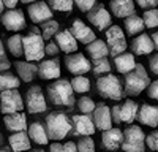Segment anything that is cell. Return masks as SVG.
Listing matches in <instances>:
<instances>
[{
    "label": "cell",
    "mask_w": 158,
    "mask_h": 152,
    "mask_svg": "<svg viewBox=\"0 0 158 152\" xmlns=\"http://www.w3.org/2000/svg\"><path fill=\"white\" fill-rule=\"evenodd\" d=\"M48 98L56 106L71 108L74 105V91L68 79H56L48 86Z\"/></svg>",
    "instance_id": "6da1fadb"
},
{
    "label": "cell",
    "mask_w": 158,
    "mask_h": 152,
    "mask_svg": "<svg viewBox=\"0 0 158 152\" xmlns=\"http://www.w3.org/2000/svg\"><path fill=\"white\" fill-rule=\"evenodd\" d=\"M44 127H46L49 139H54V141L63 139L65 136H68V133L73 130L71 119L65 112H60V111L49 112L46 116V125Z\"/></svg>",
    "instance_id": "7a4b0ae2"
},
{
    "label": "cell",
    "mask_w": 158,
    "mask_h": 152,
    "mask_svg": "<svg viewBox=\"0 0 158 152\" xmlns=\"http://www.w3.org/2000/svg\"><path fill=\"white\" fill-rule=\"evenodd\" d=\"M150 84V78L141 63H136V67L131 70L130 73L125 74V79H123V91L127 95L131 97H136L141 95Z\"/></svg>",
    "instance_id": "3957f363"
},
{
    "label": "cell",
    "mask_w": 158,
    "mask_h": 152,
    "mask_svg": "<svg viewBox=\"0 0 158 152\" xmlns=\"http://www.w3.org/2000/svg\"><path fill=\"white\" fill-rule=\"evenodd\" d=\"M97 91L100 97L106 98V100H115V101L122 100L125 95L122 81L112 73L100 74V78L97 79Z\"/></svg>",
    "instance_id": "277c9868"
},
{
    "label": "cell",
    "mask_w": 158,
    "mask_h": 152,
    "mask_svg": "<svg viewBox=\"0 0 158 152\" xmlns=\"http://www.w3.org/2000/svg\"><path fill=\"white\" fill-rule=\"evenodd\" d=\"M44 46V40L40 35L38 29H33L32 33L22 36V56H25L29 62H41L46 56Z\"/></svg>",
    "instance_id": "5b68a950"
},
{
    "label": "cell",
    "mask_w": 158,
    "mask_h": 152,
    "mask_svg": "<svg viewBox=\"0 0 158 152\" xmlns=\"http://www.w3.org/2000/svg\"><path fill=\"white\" fill-rule=\"evenodd\" d=\"M120 147L125 152H146V133L139 125L130 124L123 130V143Z\"/></svg>",
    "instance_id": "8992f818"
},
{
    "label": "cell",
    "mask_w": 158,
    "mask_h": 152,
    "mask_svg": "<svg viewBox=\"0 0 158 152\" xmlns=\"http://www.w3.org/2000/svg\"><path fill=\"white\" fill-rule=\"evenodd\" d=\"M139 105L133 100H125L122 105H115L111 108L112 122L115 124H133L136 120Z\"/></svg>",
    "instance_id": "52a82bcc"
},
{
    "label": "cell",
    "mask_w": 158,
    "mask_h": 152,
    "mask_svg": "<svg viewBox=\"0 0 158 152\" xmlns=\"http://www.w3.org/2000/svg\"><path fill=\"white\" fill-rule=\"evenodd\" d=\"M22 109H24V100L16 89L0 92V112L2 114L18 112Z\"/></svg>",
    "instance_id": "ba28073f"
},
{
    "label": "cell",
    "mask_w": 158,
    "mask_h": 152,
    "mask_svg": "<svg viewBox=\"0 0 158 152\" xmlns=\"http://www.w3.org/2000/svg\"><path fill=\"white\" fill-rule=\"evenodd\" d=\"M106 44L109 48V54L117 56L120 53L127 51V38L125 32L118 25H109V29L106 30Z\"/></svg>",
    "instance_id": "9c48e42d"
},
{
    "label": "cell",
    "mask_w": 158,
    "mask_h": 152,
    "mask_svg": "<svg viewBox=\"0 0 158 152\" xmlns=\"http://www.w3.org/2000/svg\"><path fill=\"white\" fill-rule=\"evenodd\" d=\"M25 106H27L30 114H40L48 109L46 97L40 86H32L27 91V94H25Z\"/></svg>",
    "instance_id": "30bf717a"
},
{
    "label": "cell",
    "mask_w": 158,
    "mask_h": 152,
    "mask_svg": "<svg viewBox=\"0 0 158 152\" xmlns=\"http://www.w3.org/2000/svg\"><path fill=\"white\" fill-rule=\"evenodd\" d=\"M71 125H73V135L76 136H92L97 132V127L94 124L89 114H74L71 117Z\"/></svg>",
    "instance_id": "8fae6325"
},
{
    "label": "cell",
    "mask_w": 158,
    "mask_h": 152,
    "mask_svg": "<svg viewBox=\"0 0 158 152\" xmlns=\"http://www.w3.org/2000/svg\"><path fill=\"white\" fill-rule=\"evenodd\" d=\"M65 65H67V70L73 74H85L92 68V63L89 62V59L77 51L74 54H68L65 57Z\"/></svg>",
    "instance_id": "7c38bea8"
},
{
    "label": "cell",
    "mask_w": 158,
    "mask_h": 152,
    "mask_svg": "<svg viewBox=\"0 0 158 152\" xmlns=\"http://www.w3.org/2000/svg\"><path fill=\"white\" fill-rule=\"evenodd\" d=\"M87 18H89V21L94 24L98 30H106L109 25L112 24L111 13L104 8L103 5H95L94 8L89 11Z\"/></svg>",
    "instance_id": "4fadbf2b"
},
{
    "label": "cell",
    "mask_w": 158,
    "mask_h": 152,
    "mask_svg": "<svg viewBox=\"0 0 158 152\" xmlns=\"http://www.w3.org/2000/svg\"><path fill=\"white\" fill-rule=\"evenodd\" d=\"M2 24L6 30L19 32L25 27V16L21 10L10 8L6 13H2Z\"/></svg>",
    "instance_id": "5bb4252c"
},
{
    "label": "cell",
    "mask_w": 158,
    "mask_h": 152,
    "mask_svg": "<svg viewBox=\"0 0 158 152\" xmlns=\"http://www.w3.org/2000/svg\"><path fill=\"white\" fill-rule=\"evenodd\" d=\"M27 13H29L30 21L35 24H43V22L52 19L51 6L48 5V2H41V0H36V2L30 3L27 8Z\"/></svg>",
    "instance_id": "9a60e30c"
},
{
    "label": "cell",
    "mask_w": 158,
    "mask_h": 152,
    "mask_svg": "<svg viewBox=\"0 0 158 152\" xmlns=\"http://www.w3.org/2000/svg\"><path fill=\"white\" fill-rule=\"evenodd\" d=\"M123 143V130L120 129H108L101 133V146L106 150H117Z\"/></svg>",
    "instance_id": "2e32d148"
},
{
    "label": "cell",
    "mask_w": 158,
    "mask_h": 152,
    "mask_svg": "<svg viewBox=\"0 0 158 152\" xmlns=\"http://www.w3.org/2000/svg\"><path fill=\"white\" fill-rule=\"evenodd\" d=\"M136 119L142 125L150 127V129H156V127H158V106L144 103L139 108V111H138Z\"/></svg>",
    "instance_id": "e0dca14e"
},
{
    "label": "cell",
    "mask_w": 158,
    "mask_h": 152,
    "mask_svg": "<svg viewBox=\"0 0 158 152\" xmlns=\"http://www.w3.org/2000/svg\"><path fill=\"white\" fill-rule=\"evenodd\" d=\"M60 62L57 59H49V60H41V63L38 65V74L41 79L52 81V79H59L60 78Z\"/></svg>",
    "instance_id": "ac0fdd59"
},
{
    "label": "cell",
    "mask_w": 158,
    "mask_h": 152,
    "mask_svg": "<svg viewBox=\"0 0 158 152\" xmlns=\"http://www.w3.org/2000/svg\"><path fill=\"white\" fill-rule=\"evenodd\" d=\"M94 124L97 127V130H108L112 127V114H111V108L106 105H98L94 109Z\"/></svg>",
    "instance_id": "d6986e66"
},
{
    "label": "cell",
    "mask_w": 158,
    "mask_h": 152,
    "mask_svg": "<svg viewBox=\"0 0 158 152\" xmlns=\"http://www.w3.org/2000/svg\"><path fill=\"white\" fill-rule=\"evenodd\" d=\"M70 32L74 35V38H76L79 43H84V44L92 43V41H94L95 38H97V36H95V32L92 30L89 25H85L82 21H79V19L73 21Z\"/></svg>",
    "instance_id": "ffe728a7"
},
{
    "label": "cell",
    "mask_w": 158,
    "mask_h": 152,
    "mask_svg": "<svg viewBox=\"0 0 158 152\" xmlns=\"http://www.w3.org/2000/svg\"><path fill=\"white\" fill-rule=\"evenodd\" d=\"M3 124L6 127V130H10L11 133L15 132H22L27 129V117L22 111L18 112H10V114H3Z\"/></svg>",
    "instance_id": "44dd1931"
},
{
    "label": "cell",
    "mask_w": 158,
    "mask_h": 152,
    "mask_svg": "<svg viewBox=\"0 0 158 152\" xmlns=\"http://www.w3.org/2000/svg\"><path fill=\"white\" fill-rule=\"evenodd\" d=\"M153 49H155V46L152 41V36L147 33H141L131 41V51L136 56H147Z\"/></svg>",
    "instance_id": "7402d4cb"
},
{
    "label": "cell",
    "mask_w": 158,
    "mask_h": 152,
    "mask_svg": "<svg viewBox=\"0 0 158 152\" xmlns=\"http://www.w3.org/2000/svg\"><path fill=\"white\" fill-rule=\"evenodd\" d=\"M56 43H57L59 49L63 51V53H67V54H71V53H76L77 51V40L70 30L57 32L56 33Z\"/></svg>",
    "instance_id": "603a6c76"
},
{
    "label": "cell",
    "mask_w": 158,
    "mask_h": 152,
    "mask_svg": "<svg viewBox=\"0 0 158 152\" xmlns=\"http://www.w3.org/2000/svg\"><path fill=\"white\" fill-rule=\"evenodd\" d=\"M109 10L115 18H128L135 13V2L133 0H111Z\"/></svg>",
    "instance_id": "cb8c5ba5"
},
{
    "label": "cell",
    "mask_w": 158,
    "mask_h": 152,
    "mask_svg": "<svg viewBox=\"0 0 158 152\" xmlns=\"http://www.w3.org/2000/svg\"><path fill=\"white\" fill-rule=\"evenodd\" d=\"M8 141L13 152H25V150H30L32 147V141L29 138V133H25V130L15 132L8 138Z\"/></svg>",
    "instance_id": "d4e9b609"
},
{
    "label": "cell",
    "mask_w": 158,
    "mask_h": 152,
    "mask_svg": "<svg viewBox=\"0 0 158 152\" xmlns=\"http://www.w3.org/2000/svg\"><path fill=\"white\" fill-rule=\"evenodd\" d=\"M27 133H29L30 141L35 143V144L44 146V144H48V141H49L46 127H44L41 122H33V124H30L29 129H27Z\"/></svg>",
    "instance_id": "484cf974"
},
{
    "label": "cell",
    "mask_w": 158,
    "mask_h": 152,
    "mask_svg": "<svg viewBox=\"0 0 158 152\" xmlns=\"http://www.w3.org/2000/svg\"><path fill=\"white\" fill-rule=\"evenodd\" d=\"M114 65L115 70L122 74L130 73L136 67V60H135V54H130V53H120L114 56Z\"/></svg>",
    "instance_id": "4316f807"
},
{
    "label": "cell",
    "mask_w": 158,
    "mask_h": 152,
    "mask_svg": "<svg viewBox=\"0 0 158 152\" xmlns=\"http://www.w3.org/2000/svg\"><path fill=\"white\" fill-rule=\"evenodd\" d=\"M18 76L24 82H32L35 79V76L38 73V65H35L33 62H16L15 63Z\"/></svg>",
    "instance_id": "83f0119b"
},
{
    "label": "cell",
    "mask_w": 158,
    "mask_h": 152,
    "mask_svg": "<svg viewBox=\"0 0 158 152\" xmlns=\"http://www.w3.org/2000/svg\"><path fill=\"white\" fill-rule=\"evenodd\" d=\"M85 53L92 60H97V59H101V57H106L109 54V48H108L106 41L97 40L95 38L92 43L85 44Z\"/></svg>",
    "instance_id": "f1b7e54d"
},
{
    "label": "cell",
    "mask_w": 158,
    "mask_h": 152,
    "mask_svg": "<svg viewBox=\"0 0 158 152\" xmlns=\"http://www.w3.org/2000/svg\"><path fill=\"white\" fill-rule=\"evenodd\" d=\"M125 32H127V35H130V36H135V35H138V33H141L144 29H146V25H144V21H142V18L141 16H138V15H131V16H128V18H125Z\"/></svg>",
    "instance_id": "f546056e"
},
{
    "label": "cell",
    "mask_w": 158,
    "mask_h": 152,
    "mask_svg": "<svg viewBox=\"0 0 158 152\" xmlns=\"http://www.w3.org/2000/svg\"><path fill=\"white\" fill-rule=\"evenodd\" d=\"M21 84V79L16 78L11 73H0V92L10 91V89H18Z\"/></svg>",
    "instance_id": "4dcf8cb0"
},
{
    "label": "cell",
    "mask_w": 158,
    "mask_h": 152,
    "mask_svg": "<svg viewBox=\"0 0 158 152\" xmlns=\"http://www.w3.org/2000/svg\"><path fill=\"white\" fill-rule=\"evenodd\" d=\"M70 82H71L73 91L77 92V94H85V92L90 91V81L84 74H74V78Z\"/></svg>",
    "instance_id": "1f68e13d"
},
{
    "label": "cell",
    "mask_w": 158,
    "mask_h": 152,
    "mask_svg": "<svg viewBox=\"0 0 158 152\" xmlns=\"http://www.w3.org/2000/svg\"><path fill=\"white\" fill-rule=\"evenodd\" d=\"M6 46H8V51L15 56V57H21L24 53H22V36L19 33L13 35L8 38L6 41Z\"/></svg>",
    "instance_id": "d6a6232c"
},
{
    "label": "cell",
    "mask_w": 158,
    "mask_h": 152,
    "mask_svg": "<svg viewBox=\"0 0 158 152\" xmlns=\"http://www.w3.org/2000/svg\"><path fill=\"white\" fill-rule=\"evenodd\" d=\"M142 21H144L146 29H155V27H158V10L156 8H149L142 15Z\"/></svg>",
    "instance_id": "836d02e7"
},
{
    "label": "cell",
    "mask_w": 158,
    "mask_h": 152,
    "mask_svg": "<svg viewBox=\"0 0 158 152\" xmlns=\"http://www.w3.org/2000/svg\"><path fill=\"white\" fill-rule=\"evenodd\" d=\"M59 22L57 21H52V19H49V21H46V22H43V25H41V30H43V38L44 40H51L52 36H54L57 32H59Z\"/></svg>",
    "instance_id": "e575fe53"
},
{
    "label": "cell",
    "mask_w": 158,
    "mask_h": 152,
    "mask_svg": "<svg viewBox=\"0 0 158 152\" xmlns=\"http://www.w3.org/2000/svg\"><path fill=\"white\" fill-rule=\"evenodd\" d=\"M92 70H94V73L95 74H104V73H109L111 71V63H109V60L106 59V57H101V59H97V60H94V63H92Z\"/></svg>",
    "instance_id": "d590c367"
},
{
    "label": "cell",
    "mask_w": 158,
    "mask_h": 152,
    "mask_svg": "<svg viewBox=\"0 0 158 152\" xmlns=\"http://www.w3.org/2000/svg\"><path fill=\"white\" fill-rule=\"evenodd\" d=\"M48 5L56 11H71L74 6L73 0H48Z\"/></svg>",
    "instance_id": "8d00e7d4"
},
{
    "label": "cell",
    "mask_w": 158,
    "mask_h": 152,
    "mask_svg": "<svg viewBox=\"0 0 158 152\" xmlns=\"http://www.w3.org/2000/svg\"><path fill=\"white\" fill-rule=\"evenodd\" d=\"M77 108H79V111H81L82 114H92L94 109L97 108V105H95V101L92 100L90 97H81L77 100Z\"/></svg>",
    "instance_id": "74e56055"
},
{
    "label": "cell",
    "mask_w": 158,
    "mask_h": 152,
    "mask_svg": "<svg viewBox=\"0 0 158 152\" xmlns=\"http://www.w3.org/2000/svg\"><path fill=\"white\" fill-rule=\"evenodd\" d=\"M77 152H95V141L92 139V136H82L76 143Z\"/></svg>",
    "instance_id": "f35d334b"
},
{
    "label": "cell",
    "mask_w": 158,
    "mask_h": 152,
    "mask_svg": "<svg viewBox=\"0 0 158 152\" xmlns=\"http://www.w3.org/2000/svg\"><path fill=\"white\" fill-rule=\"evenodd\" d=\"M73 2L76 3V6L82 13H89L92 8L97 5V0H73Z\"/></svg>",
    "instance_id": "ab89813d"
},
{
    "label": "cell",
    "mask_w": 158,
    "mask_h": 152,
    "mask_svg": "<svg viewBox=\"0 0 158 152\" xmlns=\"http://www.w3.org/2000/svg\"><path fill=\"white\" fill-rule=\"evenodd\" d=\"M146 146L150 150L158 152V132H152L146 136Z\"/></svg>",
    "instance_id": "60d3db41"
},
{
    "label": "cell",
    "mask_w": 158,
    "mask_h": 152,
    "mask_svg": "<svg viewBox=\"0 0 158 152\" xmlns=\"http://www.w3.org/2000/svg\"><path fill=\"white\" fill-rule=\"evenodd\" d=\"M147 95H149V98L158 101V79H156V81H152V82L149 84V87H147Z\"/></svg>",
    "instance_id": "b9f144b4"
},
{
    "label": "cell",
    "mask_w": 158,
    "mask_h": 152,
    "mask_svg": "<svg viewBox=\"0 0 158 152\" xmlns=\"http://www.w3.org/2000/svg\"><path fill=\"white\" fill-rule=\"evenodd\" d=\"M59 46H57V43H52V41H49L46 46H44V53L48 54V56H57L59 54Z\"/></svg>",
    "instance_id": "7bdbcfd3"
},
{
    "label": "cell",
    "mask_w": 158,
    "mask_h": 152,
    "mask_svg": "<svg viewBox=\"0 0 158 152\" xmlns=\"http://www.w3.org/2000/svg\"><path fill=\"white\" fill-rule=\"evenodd\" d=\"M136 3L139 5V8L149 10V8H155L158 5V0H136Z\"/></svg>",
    "instance_id": "ee69618b"
},
{
    "label": "cell",
    "mask_w": 158,
    "mask_h": 152,
    "mask_svg": "<svg viewBox=\"0 0 158 152\" xmlns=\"http://www.w3.org/2000/svg\"><path fill=\"white\" fill-rule=\"evenodd\" d=\"M149 67L153 74H158V54H153L149 57Z\"/></svg>",
    "instance_id": "f6af8a7d"
},
{
    "label": "cell",
    "mask_w": 158,
    "mask_h": 152,
    "mask_svg": "<svg viewBox=\"0 0 158 152\" xmlns=\"http://www.w3.org/2000/svg\"><path fill=\"white\" fill-rule=\"evenodd\" d=\"M63 152H77V146L73 141H67L63 144Z\"/></svg>",
    "instance_id": "bcb514c9"
},
{
    "label": "cell",
    "mask_w": 158,
    "mask_h": 152,
    "mask_svg": "<svg viewBox=\"0 0 158 152\" xmlns=\"http://www.w3.org/2000/svg\"><path fill=\"white\" fill-rule=\"evenodd\" d=\"M49 152H63V144L60 143H52L49 146Z\"/></svg>",
    "instance_id": "7dc6e473"
},
{
    "label": "cell",
    "mask_w": 158,
    "mask_h": 152,
    "mask_svg": "<svg viewBox=\"0 0 158 152\" xmlns=\"http://www.w3.org/2000/svg\"><path fill=\"white\" fill-rule=\"evenodd\" d=\"M10 67H11V63L5 57L0 59V71H6V70H10Z\"/></svg>",
    "instance_id": "c3c4849f"
},
{
    "label": "cell",
    "mask_w": 158,
    "mask_h": 152,
    "mask_svg": "<svg viewBox=\"0 0 158 152\" xmlns=\"http://www.w3.org/2000/svg\"><path fill=\"white\" fill-rule=\"evenodd\" d=\"M3 2V5L6 6V8H15L18 3H19V0H2Z\"/></svg>",
    "instance_id": "681fc988"
},
{
    "label": "cell",
    "mask_w": 158,
    "mask_h": 152,
    "mask_svg": "<svg viewBox=\"0 0 158 152\" xmlns=\"http://www.w3.org/2000/svg\"><path fill=\"white\" fill-rule=\"evenodd\" d=\"M152 41H153V46H155V49H158V30L152 35Z\"/></svg>",
    "instance_id": "f907efd6"
},
{
    "label": "cell",
    "mask_w": 158,
    "mask_h": 152,
    "mask_svg": "<svg viewBox=\"0 0 158 152\" xmlns=\"http://www.w3.org/2000/svg\"><path fill=\"white\" fill-rule=\"evenodd\" d=\"M2 57H5V48H3L2 40H0V59H2Z\"/></svg>",
    "instance_id": "816d5d0a"
},
{
    "label": "cell",
    "mask_w": 158,
    "mask_h": 152,
    "mask_svg": "<svg viewBox=\"0 0 158 152\" xmlns=\"http://www.w3.org/2000/svg\"><path fill=\"white\" fill-rule=\"evenodd\" d=\"M0 152H11V147H0Z\"/></svg>",
    "instance_id": "f5cc1de1"
},
{
    "label": "cell",
    "mask_w": 158,
    "mask_h": 152,
    "mask_svg": "<svg viewBox=\"0 0 158 152\" xmlns=\"http://www.w3.org/2000/svg\"><path fill=\"white\" fill-rule=\"evenodd\" d=\"M3 8H5V5H3V2H2V0H0V15L3 13Z\"/></svg>",
    "instance_id": "db71d44e"
},
{
    "label": "cell",
    "mask_w": 158,
    "mask_h": 152,
    "mask_svg": "<svg viewBox=\"0 0 158 152\" xmlns=\"http://www.w3.org/2000/svg\"><path fill=\"white\" fill-rule=\"evenodd\" d=\"M22 3H32V2H36V0H19Z\"/></svg>",
    "instance_id": "11a10c76"
},
{
    "label": "cell",
    "mask_w": 158,
    "mask_h": 152,
    "mask_svg": "<svg viewBox=\"0 0 158 152\" xmlns=\"http://www.w3.org/2000/svg\"><path fill=\"white\" fill-rule=\"evenodd\" d=\"M30 152H44L43 149H33V150H30Z\"/></svg>",
    "instance_id": "9f6ffc18"
},
{
    "label": "cell",
    "mask_w": 158,
    "mask_h": 152,
    "mask_svg": "<svg viewBox=\"0 0 158 152\" xmlns=\"http://www.w3.org/2000/svg\"><path fill=\"white\" fill-rule=\"evenodd\" d=\"M2 141H3V136H2V133H0V144H2Z\"/></svg>",
    "instance_id": "6f0895ef"
}]
</instances>
